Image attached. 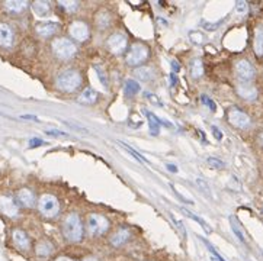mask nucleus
<instances>
[{"instance_id": "nucleus-1", "label": "nucleus", "mask_w": 263, "mask_h": 261, "mask_svg": "<svg viewBox=\"0 0 263 261\" xmlns=\"http://www.w3.org/2000/svg\"><path fill=\"white\" fill-rule=\"evenodd\" d=\"M56 84L61 92L73 93V92H76L80 87L82 76H80V73L77 70H64L63 73H60L57 76Z\"/></svg>"}, {"instance_id": "nucleus-2", "label": "nucleus", "mask_w": 263, "mask_h": 261, "mask_svg": "<svg viewBox=\"0 0 263 261\" xmlns=\"http://www.w3.org/2000/svg\"><path fill=\"white\" fill-rule=\"evenodd\" d=\"M63 234L70 242H79L83 238V225L77 213H70L63 222Z\"/></svg>"}, {"instance_id": "nucleus-3", "label": "nucleus", "mask_w": 263, "mask_h": 261, "mask_svg": "<svg viewBox=\"0 0 263 261\" xmlns=\"http://www.w3.org/2000/svg\"><path fill=\"white\" fill-rule=\"evenodd\" d=\"M76 45L67 38H57L53 41V53L60 60H70L76 55Z\"/></svg>"}, {"instance_id": "nucleus-4", "label": "nucleus", "mask_w": 263, "mask_h": 261, "mask_svg": "<svg viewBox=\"0 0 263 261\" xmlns=\"http://www.w3.org/2000/svg\"><path fill=\"white\" fill-rule=\"evenodd\" d=\"M40 212H41L42 216L51 219V218H56L57 215L60 213V203L57 200L56 196L53 194H44L40 199Z\"/></svg>"}, {"instance_id": "nucleus-5", "label": "nucleus", "mask_w": 263, "mask_h": 261, "mask_svg": "<svg viewBox=\"0 0 263 261\" xmlns=\"http://www.w3.org/2000/svg\"><path fill=\"white\" fill-rule=\"evenodd\" d=\"M108 228H109V222L103 215H99V213L89 215V218H87L89 234L93 235V236H99V235L105 234L108 231Z\"/></svg>"}, {"instance_id": "nucleus-6", "label": "nucleus", "mask_w": 263, "mask_h": 261, "mask_svg": "<svg viewBox=\"0 0 263 261\" xmlns=\"http://www.w3.org/2000/svg\"><path fill=\"white\" fill-rule=\"evenodd\" d=\"M147 58H149V48L144 44H134L126 54V64L131 67H137Z\"/></svg>"}, {"instance_id": "nucleus-7", "label": "nucleus", "mask_w": 263, "mask_h": 261, "mask_svg": "<svg viewBox=\"0 0 263 261\" xmlns=\"http://www.w3.org/2000/svg\"><path fill=\"white\" fill-rule=\"evenodd\" d=\"M228 122L238 129H246L250 126V118L243 110L231 108L228 110Z\"/></svg>"}, {"instance_id": "nucleus-8", "label": "nucleus", "mask_w": 263, "mask_h": 261, "mask_svg": "<svg viewBox=\"0 0 263 261\" xmlns=\"http://www.w3.org/2000/svg\"><path fill=\"white\" fill-rule=\"evenodd\" d=\"M235 73L243 82H250L254 77V67L247 60H240L235 64Z\"/></svg>"}, {"instance_id": "nucleus-9", "label": "nucleus", "mask_w": 263, "mask_h": 261, "mask_svg": "<svg viewBox=\"0 0 263 261\" xmlns=\"http://www.w3.org/2000/svg\"><path fill=\"white\" fill-rule=\"evenodd\" d=\"M108 47L113 54H122L126 48V37L124 34H113L108 40Z\"/></svg>"}, {"instance_id": "nucleus-10", "label": "nucleus", "mask_w": 263, "mask_h": 261, "mask_svg": "<svg viewBox=\"0 0 263 261\" xmlns=\"http://www.w3.org/2000/svg\"><path fill=\"white\" fill-rule=\"evenodd\" d=\"M70 35L77 41H86L89 38V28L82 21H76L70 25Z\"/></svg>"}, {"instance_id": "nucleus-11", "label": "nucleus", "mask_w": 263, "mask_h": 261, "mask_svg": "<svg viewBox=\"0 0 263 261\" xmlns=\"http://www.w3.org/2000/svg\"><path fill=\"white\" fill-rule=\"evenodd\" d=\"M0 212L11 218L16 216L19 209H18L15 199H12L11 196H0Z\"/></svg>"}, {"instance_id": "nucleus-12", "label": "nucleus", "mask_w": 263, "mask_h": 261, "mask_svg": "<svg viewBox=\"0 0 263 261\" xmlns=\"http://www.w3.org/2000/svg\"><path fill=\"white\" fill-rule=\"evenodd\" d=\"M58 28H60V25H58L57 22L48 21V22H40V24L35 27V31H37V34H38L40 37H42V38H50V37L56 35Z\"/></svg>"}, {"instance_id": "nucleus-13", "label": "nucleus", "mask_w": 263, "mask_h": 261, "mask_svg": "<svg viewBox=\"0 0 263 261\" xmlns=\"http://www.w3.org/2000/svg\"><path fill=\"white\" fill-rule=\"evenodd\" d=\"M237 93L246 100H254L257 97V90L249 82H241L237 84Z\"/></svg>"}, {"instance_id": "nucleus-14", "label": "nucleus", "mask_w": 263, "mask_h": 261, "mask_svg": "<svg viewBox=\"0 0 263 261\" xmlns=\"http://www.w3.org/2000/svg\"><path fill=\"white\" fill-rule=\"evenodd\" d=\"M14 44V31L8 24H0V47L11 48Z\"/></svg>"}, {"instance_id": "nucleus-15", "label": "nucleus", "mask_w": 263, "mask_h": 261, "mask_svg": "<svg viewBox=\"0 0 263 261\" xmlns=\"http://www.w3.org/2000/svg\"><path fill=\"white\" fill-rule=\"evenodd\" d=\"M144 115L149 118V124H150V134H152V135H159V132H160V125H165V126H170V128H173V125L170 124V122H167V121H162L160 118L154 116L152 112H149V110H144Z\"/></svg>"}, {"instance_id": "nucleus-16", "label": "nucleus", "mask_w": 263, "mask_h": 261, "mask_svg": "<svg viewBox=\"0 0 263 261\" xmlns=\"http://www.w3.org/2000/svg\"><path fill=\"white\" fill-rule=\"evenodd\" d=\"M12 238H14V242L16 247L22 251H28L31 248V241H29L28 235L25 234L22 229H15L14 234H12Z\"/></svg>"}, {"instance_id": "nucleus-17", "label": "nucleus", "mask_w": 263, "mask_h": 261, "mask_svg": "<svg viewBox=\"0 0 263 261\" xmlns=\"http://www.w3.org/2000/svg\"><path fill=\"white\" fill-rule=\"evenodd\" d=\"M129 236H131L129 229L121 228V229H118V231L111 236V244L113 247H121V245H124L125 242L129 239Z\"/></svg>"}, {"instance_id": "nucleus-18", "label": "nucleus", "mask_w": 263, "mask_h": 261, "mask_svg": "<svg viewBox=\"0 0 263 261\" xmlns=\"http://www.w3.org/2000/svg\"><path fill=\"white\" fill-rule=\"evenodd\" d=\"M16 197H18L19 203L24 205L25 207H32L35 203V196L29 189H21L19 192L16 193Z\"/></svg>"}, {"instance_id": "nucleus-19", "label": "nucleus", "mask_w": 263, "mask_h": 261, "mask_svg": "<svg viewBox=\"0 0 263 261\" xmlns=\"http://www.w3.org/2000/svg\"><path fill=\"white\" fill-rule=\"evenodd\" d=\"M28 8V2L25 0H9L5 3V9L11 14H21Z\"/></svg>"}, {"instance_id": "nucleus-20", "label": "nucleus", "mask_w": 263, "mask_h": 261, "mask_svg": "<svg viewBox=\"0 0 263 261\" xmlns=\"http://www.w3.org/2000/svg\"><path fill=\"white\" fill-rule=\"evenodd\" d=\"M32 11L37 16L45 18L51 12V5L48 2H34L32 3Z\"/></svg>"}, {"instance_id": "nucleus-21", "label": "nucleus", "mask_w": 263, "mask_h": 261, "mask_svg": "<svg viewBox=\"0 0 263 261\" xmlns=\"http://www.w3.org/2000/svg\"><path fill=\"white\" fill-rule=\"evenodd\" d=\"M77 100H79V103H83V105H93L97 100V93L93 89L87 87L82 92V95L79 96Z\"/></svg>"}, {"instance_id": "nucleus-22", "label": "nucleus", "mask_w": 263, "mask_h": 261, "mask_svg": "<svg viewBox=\"0 0 263 261\" xmlns=\"http://www.w3.org/2000/svg\"><path fill=\"white\" fill-rule=\"evenodd\" d=\"M254 53L257 57L263 55V27L256 28V34H254Z\"/></svg>"}, {"instance_id": "nucleus-23", "label": "nucleus", "mask_w": 263, "mask_h": 261, "mask_svg": "<svg viewBox=\"0 0 263 261\" xmlns=\"http://www.w3.org/2000/svg\"><path fill=\"white\" fill-rule=\"evenodd\" d=\"M35 251H37V255H38V257H48V255L54 251V248H53V244L48 242V241H40V242L37 244Z\"/></svg>"}, {"instance_id": "nucleus-24", "label": "nucleus", "mask_w": 263, "mask_h": 261, "mask_svg": "<svg viewBox=\"0 0 263 261\" xmlns=\"http://www.w3.org/2000/svg\"><path fill=\"white\" fill-rule=\"evenodd\" d=\"M136 76L141 82H150L154 79V71H153L152 67H140L136 71Z\"/></svg>"}, {"instance_id": "nucleus-25", "label": "nucleus", "mask_w": 263, "mask_h": 261, "mask_svg": "<svg viewBox=\"0 0 263 261\" xmlns=\"http://www.w3.org/2000/svg\"><path fill=\"white\" fill-rule=\"evenodd\" d=\"M109 25H111V15L108 14V12H105V11L99 12L96 15V27H99L100 29H105Z\"/></svg>"}, {"instance_id": "nucleus-26", "label": "nucleus", "mask_w": 263, "mask_h": 261, "mask_svg": "<svg viewBox=\"0 0 263 261\" xmlns=\"http://www.w3.org/2000/svg\"><path fill=\"white\" fill-rule=\"evenodd\" d=\"M230 225H231V228H233V231H234L235 236H237L241 242H246L244 232H243V229H241V226H240V223H238V220H237L235 216H230Z\"/></svg>"}, {"instance_id": "nucleus-27", "label": "nucleus", "mask_w": 263, "mask_h": 261, "mask_svg": "<svg viewBox=\"0 0 263 261\" xmlns=\"http://www.w3.org/2000/svg\"><path fill=\"white\" fill-rule=\"evenodd\" d=\"M191 74H192V77H195V79H199L204 74V64H202L201 60L195 58L194 61L191 63Z\"/></svg>"}, {"instance_id": "nucleus-28", "label": "nucleus", "mask_w": 263, "mask_h": 261, "mask_svg": "<svg viewBox=\"0 0 263 261\" xmlns=\"http://www.w3.org/2000/svg\"><path fill=\"white\" fill-rule=\"evenodd\" d=\"M140 90H141V87H140V84L136 80H126L125 82V93L128 95V96H133V95H137Z\"/></svg>"}, {"instance_id": "nucleus-29", "label": "nucleus", "mask_w": 263, "mask_h": 261, "mask_svg": "<svg viewBox=\"0 0 263 261\" xmlns=\"http://www.w3.org/2000/svg\"><path fill=\"white\" fill-rule=\"evenodd\" d=\"M60 6H61L67 14H73V12L77 11L79 3H77V2H73V0H66V2H60Z\"/></svg>"}, {"instance_id": "nucleus-30", "label": "nucleus", "mask_w": 263, "mask_h": 261, "mask_svg": "<svg viewBox=\"0 0 263 261\" xmlns=\"http://www.w3.org/2000/svg\"><path fill=\"white\" fill-rule=\"evenodd\" d=\"M118 144H119V145H121V147H124L125 150H126V151L129 152V154H131V155H133V157H136V158H137V160H139L140 163H147V160H146V158H144V157H143V155H141V154H139V152L136 151V150H134V148H133V147H129V145H128V144H125V142H122V141H119V142H118Z\"/></svg>"}, {"instance_id": "nucleus-31", "label": "nucleus", "mask_w": 263, "mask_h": 261, "mask_svg": "<svg viewBox=\"0 0 263 261\" xmlns=\"http://www.w3.org/2000/svg\"><path fill=\"white\" fill-rule=\"evenodd\" d=\"M189 40L194 42V44H196V45H202V44L207 42V37H205L204 34H201V32L194 31V32L189 34Z\"/></svg>"}, {"instance_id": "nucleus-32", "label": "nucleus", "mask_w": 263, "mask_h": 261, "mask_svg": "<svg viewBox=\"0 0 263 261\" xmlns=\"http://www.w3.org/2000/svg\"><path fill=\"white\" fill-rule=\"evenodd\" d=\"M182 212H183L185 215H188L189 218H192V219H194V220H196V222H198V223H199V225H201V226H202V228H204V229H205L207 232H209V231H211V228H209L207 223H205V220L201 219V218H199V216H196L195 213H192V212H189V210H188V209H185V207L182 209Z\"/></svg>"}, {"instance_id": "nucleus-33", "label": "nucleus", "mask_w": 263, "mask_h": 261, "mask_svg": "<svg viewBox=\"0 0 263 261\" xmlns=\"http://www.w3.org/2000/svg\"><path fill=\"white\" fill-rule=\"evenodd\" d=\"M201 239H202V242L205 244V247L208 248V251L211 252V255H212V261H224V258H222L221 255H220V254H218V252L215 251V248L212 247V245H211V244L208 242L207 239H204V238H201Z\"/></svg>"}, {"instance_id": "nucleus-34", "label": "nucleus", "mask_w": 263, "mask_h": 261, "mask_svg": "<svg viewBox=\"0 0 263 261\" xmlns=\"http://www.w3.org/2000/svg\"><path fill=\"white\" fill-rule=\"evenodd\" d=\"M95 70H96L97 77H99V80H100V83H102V86L106 89V87H108V79H106V74H105L103 69H102L100 66H95Z\"/></svg>"}, {"instance_id": "nucleus-35", "label": "nucleus", "mask_w": 263, "mask_h": 261, "mask_svg": "<svg viewBox=\"0 0 263 261\" xmlns=\"http://www.w3.org/2000/svg\"><path fill=\"white\" fill-rule=\"evenodd\" d=\"M201 102L207 106L208 109L211 110V112H215L217 110V105H215V102L212 100V99H209V97L207 96V95H202L201 96Z\"/></svg>"}, {"instance_id": "nucleus-36", "label": "nucleus", "mask_w": 263, "mask_h": 261, "mask_svg": "<svg viewBox=\"0 0 263 261\" xmlns=\"http://www.w3.org/2000/svg\"><path fill=\"white\" fill-rule=\"evenodd\" d=\"M207 163L209 164V167H212V168H218V170H221V168L225 167L224 161L218 160V158H214V157H209V158L207 160Z\"/></svg>"}, {"instance_id": "nucleus-37", "label": "nucleus", "mask_w": 263, "mask_h": 261, "mask_svg": "<svg viewBox=\"0 0 263 261\" xmlns=\"http://www.w3.org/2000/svg\"><path fill=\"white\" fill-rule=\"evenodd\" d=\"M170 218L173 220V223L176 225V228H178V231L180 232V235L185 238V235H186V229H185V226H183V223H182V220L176 219V216L173 215V213H170Z\"/></svg>"}, {"instance_id": "nucleus-38", "label": "nucleus", "mask_w": 263, "mask_h": 261, "mask_svg": "<svg viewBox=\"0 0 263 261\" xmlns=\"http://www.w3.org/2000/svg\"><path fill=\"white\" fill-rule=\"evenodd\" d=\"M235 11H237V14L246 15L249 11V5L246 2H237L235 3Z\"/></svg>"}, {"instance_id": "nucleus-39", "label": "nucleus", "mask_w": 263, "mask_h": 261, "mask_svg": "<svg viewBox=\"0 0 263 261\" xmlns=\"http://www.w3.org/2000/svg\"><path fill=\"white\" fill-rule=\"evenodd\" d=\"M41 145H47V142L40 139V138H32V139H29V148H35V147H41Z\"/></svg>"}, {"instance_id": "nucleus-40", "label": "nucleus", "mask_w": 263, "mask_h": 261, "mask_svg": "<svg viewBox=\"0 0 263 261\" xmlns=\"http://www.w3.org/2000/svg\"><path fill=\"white\" fill-rule=\"evenodd\" d=\"M196 183H198V186L201 187V190H204V192L207 193L208 196H211V192H209V187H208L207 181L202 179H196Z\"/></svg>"}, {"instance_id": "nucleus-41", "label": "nucleus", "mask_w": 263, "mask_h": 261, "mask_svg": "<svg viewBox=\"0 0 263 261\" xmlns=\"http://www.w3.org/2000/svg\"><path fill=\"white\" fill-rule=\"evenodd\" d=\"M222 21H218V22H215V24H208V22H202V28L204 29H207V31H215V29H218L220 27V24H221Z\"/></svg>"}, {"instance_id": "nucleus-42", "label": "nucleus", "mask_w": 263, "mask_h": 261, "mask_svg": "<svg viewBox=\"0 0 263 261\" xmlns=\"http://www.w3.org/2000/svg\"><path fill=\"white\" fill-rule=\"evenodd\" d=\"M211 129H212V134H214V137H215V139H218V141H221L222 139V134L221 131L215 126V125H212L211 126Z\"/></svg>"}, {"instance_id": "nucleus-43", "label": "nucleus", "mask_w": 263, "mask_h": 261, "mask_svg": "<svg viewBox=\"0 0 263 261\" xmlns=\"http://www.w3.org/2000/svg\"><path fill=\"white\" fill-rule=\"evenodd\" d=\"M144 95H146V97H147V99H149V100H152L153 103H157V105H159V106H163V103H162V102H160V100H159V99H157V97H156V96H153L152 93H149V92H146V93H144Z\"/></svg>"}, {"instance_id": "nucleus-44", "label": "nucleus", "mask_w": 263, "mask_h": 261, "mask_svg": "<svg viewBox=\"0 0 263 261\" xmlns=\"http://www.w3.org/2000/svg\"><path fill=\"white\" fill-rule=\"evenodd\" d=\"M170 66H172V73H173V74L179 73L180 64L178 63V61H176V60H172V61H170Z\"/></svg>"}, {"instance_id": "nucleus-45", "label": "nucleus", "mask_w": 263, "mask_h": 261, "mask_svg": "<svg viewBox=\"0 0 263 261\" xmlns=\"http://www.w3.org/2000/svg\"><path fill=\"white\" fill-rule=\"evenodd\" d=\"M47 134H48V135H56V137H67V135H69L67 132H63V131H54V129L47 131Z\"/></svg>"}, {"instance_id": "nucleus-46", "label": "nucleus", "mask_w": 263, "mask_h": 261, "mask_svg": "<svg viewBox=\"0 0 263 261\" xmlns=\"http://www.w3.org/2000/svg\"><path fill=\"white\" fill-rule=\"evenodd\" d=\"M169 79H170V86H175V84L178 83V79L175 77V74H173V73L170 74V77H169Z\"/></svg>"}, {"instance_id": "nucleus-47", "label": "nucleus", "mask_w": 263, "mask_h": 261, "mask_svg": "<svg viewBox=\"0 0 263 261\" xmlns=\"http://www.w3.org/2000/svg\"><path fill=\"white\" fill-rule=\"evenodd\" d=\"M22 119H31V121H38L35 116H32V115H24V116H21Z\"/></svg>"}, {"instance_id": "nucleus-48", "label": "nucleus", "mask_w": 263, "mask_h": 261, "mask_svg": "<svg viewBox=\"0 0 263 261\" xmlns=\"http://www.w3.org/2000/svg\"><path fill=\"white\" fill-rule=\"evenodd\" d=\"M199 135H201V138H202V142H204V144H207V138H205V134H204L202 131H199Z\"/></svg>"}, {"instance_id": "nucleus-49", "label": "nucleus", "mask_w": 263, "mask_h": 261, "mask_svg": "<svg viewBox=\"0 0 263 261\" xmlns=\"http://www.w3.org/2000/svg\"><path fill=\"white\" fill-rule=\"evenodd\" d=\"M166 167H167V168H169V170H170V171H178V168H176V167H175V165L167 164Z\"/></svg>"}, {"instance_id": "nucleus-50", "label": "nucleus", "mask_w": 263, "mask_h": 261, "mask_svg": "<svg viewBox=\"0 0 263 261\" xmlns=\"http://www.w3.org/2000/svg\"><path fill=\"white\" fill-rule=\"evenodd\" d=\"M56 261H73L71 258H69V257H58Z\"/></svg>"}, {"instance_id": "nucleus-51", "label": "nucleus", "mask_w": 263, "mask_h": 261, "mask_svg": "<svg viewBox=\"0 0 263 261\" xmlns=\"http://www.w3.org/2000/svg\"><path fill=\"white\" fill-rule=\"evenodd\" d=\"M259 144H260V145L263 147V132L260 134V135H259Z\"/></svg>"}, {"instance_id": "nucleus-52", "label": "nucleus", "mask_w": 263, "mask_h": 261, "mask_svg": "<svg viewBox=\"0 0 263 261\" xmlns=\"http://www.w3.org/2000/svg\"><path fill=\"white\" fill-rule=\"evenodd\" d=\"M83 261H97L96 258H93V257H89V258H84Z\"/></svg>"}]
</instances>
